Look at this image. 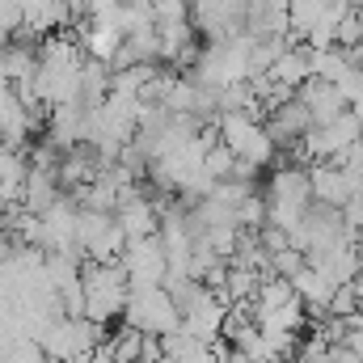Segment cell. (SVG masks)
Returning <instances> with one entry per match:
<instances>
[{"instance_id":"14","label":"cell","mask_w":363,"mask_h":363,"mask_svg":"<svg viewBox=\"0 0 363 363\" xmlns=\"http://www.w3.org/2000/svg\"><path fill=\"white\" fill-rule=\"evenodd\" d=\"M291 287H296V296L308 304V313H313V321H317V313H325L330 308V300H334V279L321 271V267H313V262H304L300 271L291 274Z\"/></svg>"},{"instance_id":"7","label":"cell","mask_w":363,"mask_h":363,"mask_svg":"<svg viewBox=\"0 0 363 363\" xmlns=\"http://www.w3.org/2000/svg\"><path fill=\"white\" fill-rule=\"evenodd\" d=\"M355 140H363V127H359L355 106H351V110H342L338 118L317 123V127L304 135V148H308V157H313V165H317V161H338Z\"/></svg>"},{"instance_id":"3","label":"cell","mask_w":363,"mask_h":363,"mask_svg":"<svg viewBox=\"0 0 363 363\" xmlns=\"http://www.w3.org/2000/svg\"><path fill=\"white\" fill-rule=\"evenodd\" d=\"M106 338H101V325L93 321V317H55L51 325H47V334L38 338V347L51 355L55 363H85L101 347Z\"/></svg>"},{"instance_id":"4","label":"cell","mask_w":363,"mask_h":363,"mask_svg":"<svg viewBox=\"0 0 363 363\" xmlns=\"http://www.w3.org/2000/svg\"><path fill=\"white\" fill-rule=\"evenodd\" d=\"M123 317H127V325H135V330H144V334L165 338L169 330H178V325H182V304L174 300V291L161 283V287L131 291V296H127Z\"/></svg>"},{"instance_id":"13","label":"cell","mask_w":363,"mask_h":363,"mask_svg":"<svg viewBox=\"0 0 363 363\" xmlns=\"http://www.w3.org/2000/svg\"><path fill=\"white\" fill-rule=\"evenodd\" d=\"M267 127H271L274 144H296V140H304V135L313 131V114H308V106L300 101V93H291L283 106L271 110Z\"/></svg>"},{"instance_id":"12","label":"cell","mask_w":363,"mask_h":363,"mask_svg":"<svg viewBox=\"0 0 363 363\" xmlns=\"http://www.w3.org/2000/svg\"><path fill=\"white\" fill-rule=\"evenodd\" d=\"M296 93H300V101L308 106V114H313V127H317V123H330V118H338L342 110H351V97L338 89L334 81H317V77H313V81H304Z\"/></svg>"},{"instance_id":"23","label":"cell","mask_w":363,"mask_h":363,"mask_svg":"<svg viewBox=\"0 0 363 363\" xmlns=\"http://www.w3.org/2000/svg\"><path fill=\"white\" fill-rule=\"evenodd\" d=\"M4 211H9V199H4V194H0V216H4Z\"/></svg>"},{"instance_id":"19","label":"cell","mask_w":363,"mask_h":363,"mask_svg":"<svg viewBox=\"0 0 363 363\" xmlns=\"http://www.w3.org/2000/svg\"><path fill=\"white\" fill-rule=\"evenodd\" d=\"M203 169H207L216 182L233 178V169H237V157H233V148H228V144H211V148H207V157H203Z\"/></svg>"},{"instance_id":"11","label":"cell","mask_w":363,"mask_h":363,"mask_svg":"<svg viewBox=\"0 0 363 363\" xmlns=\"http://www.w3.org/2000/svg\"><path fill=\"white\" fill-rule=\"evenodd\" d=\"M267 203H296V207H308L313 203V174L296 161L279 165L271 174V186H267Z\"/></svg>"},{"instance_id":"18","label":"cell","mask_w":363,"mask_h":363,"mask_svg":"<svg viewBox=\"0 0 363 363\" xmlns=\"http://www.w3.org/2000/svg\"><path fill=\"white\" fill-rule=\"evenodd\" d=\"M144 342H148V334H144V330L123 325V330L110 338V347H114V363H140V359H144Z\"/></svg>"},{"instance_id":"21","label":"cell","mask_w":363,"mask_h":363,"mask_svg":"<svg viewBox=\"0 0 363 363\" xmlns=\"http://www.w3.org/2000/svg\"><path fill=\"white\" fill-rule=\"evenodd\" d=\"M321 363H363V359L347 347V342H334V347L325 351V359H321Z\"/></svg>"},{"instance_id":"16","label":"cell","mask_w":363,"mask_h":363,"mask_svg":"<svg viewBox=\"0 0 363 363\" xmlns=\"http://www.w3.org/2000/svg\"><path fill=\"white\" fill-rule=\"evenodd\" d=\"M271 77L287 89H300L304 81H313V47H296V38L283 47V55L274 60Z\"/></svg>"},{"instance_id":"20","label":"cell","mask_w":363,"mask_h":363,"mask_svg":"<svg viewBox=\"0 0 363 363\" xmlns=\"http://www.w3.org/2000/svg\"><path fill=\"white\" fill-rule=\"evenodd\" d=\"M338 165H342V169H351V174L359 178V186H363V140H355V144L338 157Z\"/></svg>"},{"instance_id":"2","label":"cell","mask_w":363,"mask_h":363,"mask_svg":"<svg viewBox=\"0 0 363 363\" xmlns=\"http://www.w3.org/2000/svg\"><path fill=\"white\" fill-rule=\"evenodd\" d=\"M216 135H220V144L233 148L237 161H250L258 169L274 165V148L279 144H274L271 127L262 123V114H254V110H228V114H220Z\"/></svg>"},{"instance_id":"10","label":"cell","mask_w":363,"mask_h":363,"mask_svg":"<svg viewBox=\"0 0 363 363\" xmlns=\"http://www.w3.org/2000/svg\"><path fill=\"white\" fill-rule=\"evenodd\" d=\"M114 216H118V224L127 228V237H152V233H161V207H157L144 190H135V186H127V190L118 194Z\"/></svg>"},{"instance_id":"17","label":"cell","mask_w":363,"mask_h":363,"mask_svg":"<svg viewBox=\"0 0 363 363\" xmlns=\"http://www.w3.org/2000/svg\"><path fill=\"white\" fill-rule=\"evenodd\" d=\"M30 178V157L21 152V148H9V144H0V194L9 199V203H17L21 199V186Z\"/></svg>"},{"instance_id":"1","label":"cell","mask_w":363,"mask_h":363,"mask_svg":"<svg viewBox=\"0 0 363 363\" xmlns=\"http://www.w3.org/2000/svg\"><path fill=\"white\" fill-rule=\"evenodd\" d=\"M81 279H85V317H93L97 325L123 317L127 296H131V283H127V271H123L118 258H110V262L85 258Z\"/></svg>"},{"instance_id":"8","label":"cell","mask_w":363,"mask_h":363,"mask_svg":"<svg viewBox=\"0 0 363 363\" xmlns=\"http://www.w3.org/2000/svg\"><path fill=\"white\" fill-rule=\"evenodd\" d=\"M38 110L21 97V93L13 89V85H4L0 89V144H9V148H21L26 140H30V131L38 127Z\"/></svg>"},{"instance_id":"15","label":"cell","mask_w":363,"mask_h":363,"mask_svg":"<svg viewBox=\"0 0 363 363\" xmlns=\"http://www.w3.org/2000/svg\"><path fill=\"white\" fill-rule=\"evenodd\" d=\"M64 190H60V169H51V165H30V178H26V186H21V207L26 211H47L55 199H60Z\"/></svg>"},{"instance_id":"5","label":"cell","mask_w":363,"mask_h":363,"mask_svg":"<svg viewBox=\"0 0 363 363\" xmlns=\"http://www.w3.org/2000/svg\"><path fill=\"white\" fill-rule=\"evenodd\" d=\"M118 262H123V271H127L131 291L161 287V283L169 279V254H165L161 233H152V237H131L127 250L118 254Z\"/></svg>"},{"instance_id":"9","label":"cell","mask_w":363,"mask_h":363,"mask_svg":"<svg viewBox=\"0 0 363 363\" xmlns=\"http://www.w3.org/2000/svg\"><path fill=\"white\" fill-rule=\"evenodd\" d=\"M308 174H313V203H325V207H347L351 194L359 190V178L338 161H317Z\"/></svg>"},{"instance_id":"6","label":"cell","mask_w":363,"mask_h":363,"mask_svg":"<svg viewBox=\"0 0 363 363\" xmlns=\"http://www.w3.org/2000/svg\"><path fill=\"white\" fill-rule=\"evenodd\" d=\"M77 237H81V250L85 258H97V262H110L127 250V228L118 224L114 211H93V207H81V224H77Z\"/></svg>"},{"instance_id":"22","label":"cell","mask_w":363,"mask_h":363,"mask_svg":"<svg viewBox=\"0 0 363 363\" xmlns=\"http://www.w3.org/2000/svg\"><path fill=\"white\" fill-rule=\"evenodd\" d=\"M85 363H114V347H110V342H101V347H97Z\"/></svg>"}]
</instances>
